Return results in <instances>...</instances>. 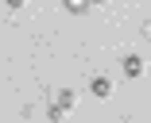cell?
Here are the masks:
<instances>
[{
	"instance_id": "cell-5",
	"label": "cell",
	"mask_w": 151,
	"mask_h": 123,
	"mask_svg": "<svg viewBox=\"0 0 151 123\" xmlns=\"http://www.w3.org/2000/svg\"><path fill=\"white\" fill-rule=\"evenodd\" d=\"M66 12H70V16H85V12H89V4H81V0H70Z\"/></svg>"
},
{
	"instance_id": "cell-4",
	"label": "cell",
	"mask_w": 151,
	"mask_h": 123,
	"mask_svg": "<svg viewBox=\"0 0 151 123\" xmlns=\"http://www.w3.org/2000/svg\"><path fill=\"white\" fill-rule=\"evenodd\" d=\"M47 119H50V123H62V119H66V108L58 104V100H50V104H47Z\"/></svg>"
},
{
	"instance_id": "cell-1",
	"label": "cell",
	"mask_w": 151,
	"mask_h": 123,
	"mask_svg": "<svg viewBox=\"0 0 151 123\" xmlns=\"http://www.w3.org/2000/svg\"><path fill=\"white\" fill-rule=\"evenodd\" d=\"M89 96H97V100H109V96H112V77L97 73L93 81H89Z\"/></svg>"
},
{
	"instance_id": "cell-3",
	"label": "cell",
	"mask_w": 151,
	"mask_h": 123,
	"mask_svg": "<svg viewBox=\"0 0 151 123\" xmlns=\"http://www.w3.org/2000/svg\"><path fill=\"white\" fill-rule=\"evenodd\" d=\"M58 104H62L66 112H70V108H78V92H74V88H58Z\"/></svg>"
},
{
	"instance_id": "cell-2",
	"label": "cell",
	"mask_w": 151,
	"mask_h": 123,
	"mask_svg": "<svg viewBox=\"0 0 151 123\" xmlns=\"http://www.w3.org/2000/svg\"><path fill=\"white\" fill-rule=\"evenodd\" d=\"M124 77H143V58L139 54H124Z\"/></svg>"
}]
</instances>
